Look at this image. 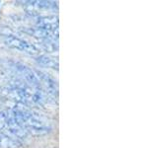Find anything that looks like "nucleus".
<instances>
[{"label":"nucleus","instance_id":"obj_1","mask_svg":"<svg viewBox=\"0 0 158 148\" xmlns=\"http://www.w3.org/2000/svg\"><path fill=\"white\" fill-rule=\"evenodd\" d=\"M5 41H6L8 46L16 48L18 51H21L22 52H26L29 54H34L37 52V51L34 48L33 46H31V44H29L28 43L24 42L18 38H15V37L11 36V37H8Z\"/></svg>","mask_w":158,"mask_h":148}]
</instances>
